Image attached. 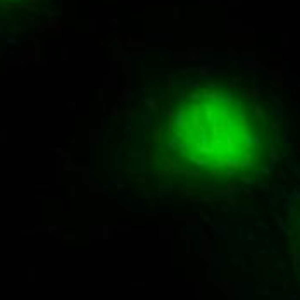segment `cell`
I'll list each match as a JSON object with an SVG mask.
<instances>
[{
	"mask_svg": "<svg viewBox=\"0 0 300 300\" xmlns=\"http://www.w3.org/2000/svg\"><path fill=\"white\" fill-rule=\"evenodd\" d=\"M269 129L255 109L228 90L191 91L176 104L164 150L178 167L207 176L252 169L267 155Z\"/></svg>",
	"mask_w": 300,
	"mask_h": 300,
	"instance_id": "6da1fadb",
	"label": "cell"
}]
</instances>
